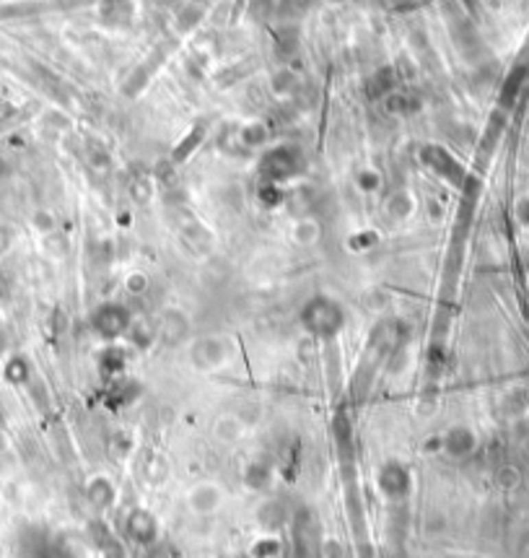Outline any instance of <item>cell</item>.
Instances as JSON below:
<instances>
[{"label":"cell","instance_id":"obj_11","mask_svg":"<svg viewBox=\"0 0 529 558\" xmlns=\"http://www.w3.org/2000/svg\"><path fill=\"white\" fill-rule=\"evenodd\" d=\"M86 491H89L91 504L99 506V509H106V506L115 501V486H112V480L106 476H94L89 480V489Z\"/></svg>","mask_w":529,"mask_h":558},{"label":"cell","instance_id":"obj_10","mask_svg":"<svg viewBox=\"0 0 529 558\" xmlns=\"http://www.w3.org/2000/svg\"><path fill=\"white\" fill-rule=\"evenodd\" d=\"M128 530L135 540H151L156 535V517L148 509H135L128 517Z\"/></svg>","mask_w":529,"mask_h":558},{"label":"cell","instance_id":"obj_14","mask_svg":"<svg viewBox=\"0 0 529 558\" xmlns=\"http://www.w3.org/2000/svg\"><path fill=\"white\" fill-rule=\"evenodd\" d=\"M128 337L138 346V348H151L156 343V327L148 322H130Z\"/></svg>","mask_w":529,"mask_h":558},{"label":"cell","instance_id":"obj_15","mask_svg":"<svg viewBox=\"0 0 529 558\" xmlns=\"http://www.w3.org/2000/svg\"><path fill=\"white\" fill-rule=\"evenodd\" d=\"M268 480H270V467L265 465V462H252V465L244 470V483H247L249 489H265L268 486Z\"/></svg>","mask_w":529,"mask_h":558},{"label":"cell","instance_id":"obj_7","mask_svg":"<svg viewBox=\"0 0 529 558\" xmlns=\"http://www.w3.org/2000/svg\"><path fill=\"white\" fill-rule=\"evenodd\" d=\"M296 169H298L296 156L294 151H288V148H278V151L268 153V159L262 161V172H265V177L272 179V182H281L285 177H291Z\"/></svg>","mask_w":529,"mask_h":558},{"label":"cell","instance_id":"obj_3","mask_svg":"<svg viewBox=\"0 0 529 558\" xmlns=\"http://www.w3.org/2000/svg\"><path fill=\"white\" fill-rule=\"evenodd\" d=\"M130 322H132V320H130V312L125 306H119V304H104V306H99L94 312V317H91L94 333L99 337H104V340H117V337L128 335Z\"/></svg>","mask_w":529,"mask_h":558},{"label":"cell","instance_id":"obj_2","mask_svg":"<svg viewBox=\"0 0 529 558\" xmlns=\"http://www.w3.org/2000/svg\"><path fill=\"white\" fill-rule=\"evenodd\" d=\"M234 350L236 348L231 337L211 333V335L198 337V340L189 346V361H192V366L200 369V372H218V369H224L226 364H231Z\"/></svg>","mask_w":529,"mask_h":558},{"label":"cell","instance_id":"obj_17","mask_svg":"<svg viewBox=\"0 0 529 558\" xmlns=\"http://www.w3.org/2000/svg\"><path fill=\"white\" fill-rule=\"evenodd\" d=\"M296 236H298V242H314L317 239V226L314 223H298V229H296Z\"/></svg>","mask_w":529,"mask_h":558},{"label":"cell","instance_id":"obj_8","mask_svg":"<svg viewBox=\"0 0 529 558\" xmlns=\"http://www.w3.org/2000/svg\"><path fill=\"white\" fill-rule=\"evenodd\" d=\"M247 431V421L242 418V413H224L213 423V436L218 444H236Z\"/></svg>","mask_w":529,"mask_h":558},{"label":"cell","instance_id":"obj_5","mask_svg":"<svg viewBox=\"0 0 529 558\" xmlns=\"http://www.w3.org/2000/svg\"><path fill=\"white\" fill-rule=\"evenodd\" d=\"M377 483L384 496H389V499H402V496H408V491H410L412 478L402 462H395V460H392V462H384V465L379 467Z\"/></svg>","mask_w":529,"mask_h":558},{"label":"cell","instance_id":"obj_13","mask_svg":"<svg viewBox=\"0 0 529 558\" xmlns=\"http://www.w3.org/2000/svg\"><path fill=\"white\" fill-rule=\"evenodd\" d=\"M425 161L431 164L436 172H441V175L459 179V166L451 161V159H449V156L441 151V148H436V146H434V148H428V151H425Z\"/></svg>","mask_w":529,"mask_h":558},{"label":"cell","instance_id":"obj_9","mask_svg":"<svg viewBox=\"0 0 529 558\" xmlns=\"http://www.w3.org/2000/svg\"><path fill=\"white\" fill-rule=\"evenodd\" d=\"M441 449H447L451 457H465L475 449V436L465 426H454L441 436Z\"/></svg>","mask_w":529,"mask_h":558},{"label":"cell","instance_id":"obj_1","mask_svg":"<svg viewBox=\"0 0 529 558\" xmlns=\"http://www.w3.org/2000/svg\"><path fill=\"white\" fill-rule=\"evenodd\" d=\"M301 325L314 337H335L345 325V309L335 299L314 296L301 309Z\"/></svg>","mask_w":529,"mask_h":558},{"label":"cell","instance_id":"obj_6","mask_svg":"<svg viewBox=\"0 0 529 558\" xmlns=\"http://www.w3.org/2000/svg\"><path fill=\"white\" fill-rule=\"evenodd\" d=\"M187 504L195 514H215L224 504V489L213 480L195 483L187 493Z\"/></svg>","mask_w":529,"mask_h":558},{"label":"cell","instance_id":"obj_4","mask_svg":"<svg viewBox=\"0 0 529 558\" xmlns=\"http://www.w3.org/2000/svg\"><path fill=\"white\" fill-rule=\"evenodd\" d=\"M156 343H164V346H169V348H174V346H179L185 337H187V330H189V320L185 312H179V309H164V312L158 314V320H156Z\"/></svg>","mask_w":529,"mask_h":558},{"label":"cell","instance_id":"obj_12","mask_svg":"<svg viewBox=\"0 0 529 558\" xmlns=\"http://www.w3.org/2000/svg\"><path fill=\"white\" fill-rule=\"evenodd\" d=\"M99 366L104 374H119L125 366V348L122 346H104L99 350Z\"/></svg>","mask_w":529,"mask_h":558},{"label":"cell","instance_id":"obj_16","mask_svg":"<svg viewBox=\"0 0 529 558\" xmlns=\"http://www.w3.org/2000/svg\"><path fill=\"white\" fill-rule=\"evenodd\" d=\"M112 395L117 397V403H115V405H119V408H122V405H130V403H132L135 397L141 395V387H138V384H135V382H128V384H122L119 390H115Z\"/></svg>","mask_w":529,"mask_h":558},{"label":"cell","instance_id":"obj_19","mask_svg":"<svg viewBox=\"0 0 529 558\" xmlns=\"http://www.w3.org/2000/svg\"><path fill=\"white\" fill-rule=\"evenodd\" d=\"M8 377H11V379H16V377H19V379H24V377H26V364H24V361H11V364H8Z\"/></svg>","mask_w":529,"mask_h":558},{"label":"cell","instance_id":"obj_18","mask_svg":"<svg viewBox=\"0 0 529 558\" xmlns=\"http://www.w3.org/2000/svg\"><path fill=\"white\" fill-rule=\"evenodd\" d=\"M145 286H148V280H145V276H141V273H132L128 278V291L130 293H143L145 291Z\"/></svg>","mask_w":529,"mask_h":558}]
</instances>
